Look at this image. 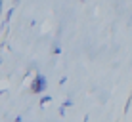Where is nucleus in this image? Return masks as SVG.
Listing matches in <instances>:
<instances>
[{"instance_id":"nucleus-5","label":"nucleus","mask_w":132,"mask_h":122,"mask_svg":"<svg viewBox=\"0 0 132 122\" xmlns=\"http://www.w3.org/2000/svg\"><path fill=\"white\" fill-rule=\"evenodd\" d=\"M71 105H73V101H71V99H65V101L61 103V107H63V109H65V107H71Z\"/></svg>"},{"instance_id":"nucleus-4","label":"nucleus","mask_w":132,"mask_h":122,"mask_svg":"<svg viewBox=\"0 0 132 122\" xmlns=\"http://www.w3.org/2000/svg\"><path fill=\"white\" fill-rule=\"evenodd\" d=\"M130 103H132V96H128V99H126V107H125V115H128V109H130Z\"/></svg>"},{"instance_id":"nucleus-3","label":"nucleus","mask_w":132,"mask_h":122,"mask_svg":"<svg viewBox=\"0 0 132 122\" xmlns=\"http://www.w3.org/2000/svg\"><path fill=\"white\" fill-rule=\"evenodd\" d=\"M52 101V96H42L40 97V105H46V103Z\"/></svg>"},{"instance_id":"nucleus-1","label":"nucleus","mask_w":132,"mask_h":122,"mask_svg":"<svg viewBox=\"0 0 132 122\" xmlns=\"http://www.w3.org/2000/svg\"><path fill=\"white\" fill-rule=\"evenodd\" d=\"M46 88H48L46 76H44V74H36L33 78V82H31V92H33V93H40V92H44Z\"/></svg>"},{"instance_id":"nucleus-6","label":"nucleus","mask_w":132,"mask_h":122,"mask_svg":"<svg viewBox=\"0 0 132 122\" xmlns=\"http://www.w3.org/2000/svg\"><path fill=\"white\" fill-rule=\"evenodd\" d=\"M57 112H60V116H65V109H63V107H60V111H57Z\"/></svg>"},{"instance_id":"nucleus-2","label":"nucleus","mask_w":132,"mask_h":122,"mask_svg":"<svg viewBox=\"0 0 132 122\" xmlns=\"http://www.w3.org/2000/svg\"><path fill=\"white\" fill-rule=\"evenodd\" d=\"M12 15H13V8H10V10L6 12V21H4V27H8V23H10V19H12Z\"/></svg>"}]
</instances>
